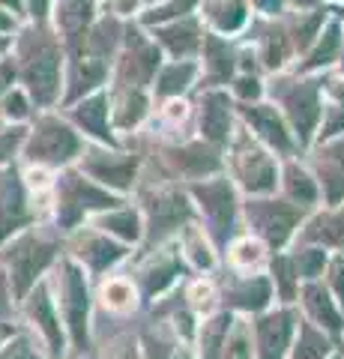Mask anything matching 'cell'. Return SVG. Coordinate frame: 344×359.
Returning <instances> with one entry per match:
<instances>
[{"instance_id":"6da1fadb","label":"cell","mask_w":344,"mask_h":359,"mask_svg":"<svg viewBox=\"0 0 344 359\" xmlns=\"http://www.w3.org/2000/svg\"><path fill=\"white\" fill-rule=\"evenodd\" d=\"M188 198L195 207V219L201 231L213 243L216 255H225L228 245L237 240L240 233V201H237V186L228 177H204L192 180L186 186Z\"/></svg>"},{"instance_id":"7a4b0ae2","label":"cell","mask_w":344,"mask_h":359,"mask_svg":"<svg viewBox=\"0 0 344 359\" xmlns=\"http://www.w3.org/2000/svg\"><path fill=\"white\" fill-rule=\"evenodd\" d=\"M312 210L296 207L287 198L273 195H249L246 204H240V216H246V224L266 252H284L296 237L299 224Z\"/></svg>"},{"instance_id":"3957f363","label":"cell","mask_w":344,"mask_h":359,"mask_svg":"<svg viewBox=\"0 0 344 359\" xmlns=\"http://www.w3.org/2000/svg\"><path fill=\"white\" fill-rule=\"evenodd\" d=\"M117 192L99 186L96 180H87L84 171H66L57 180V204H54V222L63 233H75L81 228V222L96 212L120 207Z\"/></svg>"},{"instance_id":"277c9868","label":"cell","mask_w":344,"mask_h":359,"mask_svg":"<svg viewBox=\"0 0 344 359\" xmlns=\"http://www.w3.org/2000/svg\"><path fill=\"white\" fill-rule=\"evenodd\" d=\"M54 264H57V287H60L66 339H69L72 353H87L90 351V302H93L87 269L72 255H63Z\"/></svg>"},{"instance_id":"5b68a950","label":"cell","mask_w":344,"mask_h":359,"mask_svg":"<svg viewBox=\"0 0 344 359\" xmlns=\"http://www.w3.org/2000/svg\"><path fill=\"white\" fill-rule=\"evenodd\" d=\"M60 255V243L48 240L42 233L25 231L13 237V243L4 252V264H6V282H9V294L13 299H25L27 290L42 278V273L57 261Z\"/></svg>"},{"instance_id":"8992f818","label":"cell","mask_w":344,"mask_h":359,"mask_svg":"<svg viewBox=\"0 0 344 359\" xmlns=\"http://www.w3.org/2000/svg\"><path fill=\"white\" fill-rule=\"evenodd\" d=\"M141 219H144V249H153L165 240L177 237L183 224L195 222V207L186 189H147L141 195Z\"/></svg>"},{"instance_id":"52a82bcc","label":"cell","mask_w":344,"mask_h":359,"mask_svg":"<svg viewBox=\"0 0 344 359\" xmlns=\"http://www.w3.org/2000/svg\"><path fill=\"white\" fill-rule=\"evenodd\" d=\"M186 257H183V249H180V240L171 237L153 249H144V261L138 264L135 269V285H138V294L144 302H153L159 299L165 290H171L177 278L188 276Z\"/></svg>"},{"instance_id":"ba28073f","label":"cell","mask_w":344,"mask_h":359,"mask_svg":"<svg viewBox=\"0 0 344 359\" xmlns=\"http://www.w3.org/2000/svg\"><path fill=\"white\" fill-rule=\"evenodd\" d=\"M231 165H234L237 186L246 195H275V189H279V162L254 141L240 138L234 144Z\"/></svg>"},{"instance_id":"9c48e42d","label":"cell","mask_w":344,"mask_h":359,"mask_svg":"<svg viewBox=\"0 0 344 359\" xmlns=\"http://www.w3.org/2000/svg\"><path fill=\"white\" fill-rule=\"evenodd\" d=\"M299 311L294 306H275L266 309L261 314H254V320L249 323L254 332V359H287L291 351L294 332H296Z\"/></svg>"},{"instance_id":"30bf717a","label":"cell","mask_w":344,"mask_h":359,"mask_svg":"<svg viewBox=\"0 0 344 359\" xmlns=\"http://www.w3.org/2000/svg\"><path fill=\"white\" fill-rule=\"evenodd\" d=\"M81 153V141L66 123L60 120H42L33 138L27 144V159L36 165H69Z\"/></svg>"},{"instance_id":"8fae6325","label":"cell","mask_w":344,"mask_h":359,"mask_svg":"<svg viewBox=\"0 0 344 359\" xmlns=\"http://www.w3.org/2000/svg\"><path fill=\"white\" fill-rule=\"evenodd\" d=\"M21 302H25L27 320L36 327V332L42 335V339H46L48 353L54 359H60L66 353V327H63V320H60L57 302H54V297H51V287L39 278V282L27 290V297L21 299Z\"/></svg>"},{"instance_id":"7c38bea8","label":"cell","mask_w":344,"mask_h":359,"mask_svg":"<svg viewBox=\"0 0 344 359\" xmlns=\"http://www.w3.org/2000/svg\"><path fill=\"white\" fill-rule=\"evenodd\" d=\"M273 282L263 273H231V278L221 287V309L234 314H261L273 306Z\"/></svg>"},{"instance_id":"4fadbf2b","label":"cell","mask_w":344,"mask_h":359,"mask_svg":"<svg viewBox=\"0 0 344 359\" xmlns=\"http://www.w3.org/2000/svg\"><path fill=\"white\" fill-rule=\"evenodd\" d=\"M72 257L78 261L93 278H99L108 269H114L120 261L129 257V245L120 243L114 237H108L105 231H81L78 237L72 240Z\"/></svg>"},{"instance_id":"5bb4252c","label":"cell","mask_w":344,"mask_h":359,"mask_svg":"<svg viewBox=\"0 0 344 359\" xmlns=\"http://www.w3.org/2000/svg\"><path fill=\"white\" fill-rule=\"evenodd\" d=\"M296 302L305 309V320H312L315 327H320L336 344H341L344 335V311L338 309V302L332 299L326 285L315 278V282H303L299 285Z\"/></svg>"},{"instance_id":"9a60e30c","label":"cell","mask_w":344,"mask_h":359,"mask_svg":"<svg viewBox=\"0 0 344 359\" xmlns=\"http://www.w3.org/2000/svg\"><path fill=\"white\" fill-rule=\"evenodd\" d=\"M33 222V212L27 207V189L21 183L15 168H6L0 174V243L15 237Z\"/></svg>"},{"instance_id":"2e32d148","label":"cell","mask_w":344,"mask_h":359,"mask_svg":"<svg viewBox=\"0 0 344 359\" xmlns=\"http://www.w3.org/2000/svg\"><path fill=\"white\" fill-rule=\"evenodd\" d=\"M282 102H284L287 120H291L299 144L305 147V144L312 141V135L317 132V123H320V87L315 81L294 84L282 96Z\"/></svg>"},{"instance_id":"e0dca14e","label":"cell","mask_w":344,"mask_h":359,"mask_svg":"<svg viewBox=\"0 0 344 359\" xmlns=\"http://www.w3.org/2000/svg\"><path fill=\"white\" fill-rule=\"evenodd\" d=\"M138 156H108V153H90L84 159V174L93 177L99 186L111 192H129L138 177Z\"/></svg>"},{"instance_id":"ac0fdd59","label":"cell","mask_w":344,"mask_h":359,"mask_svg":"<svg viewBox=\"0 0 344 359\" xmlns=\"http://www.w3.org/2000/svg\"><path fill=\"white\" fill-rule=\"evenodd\" d=\"M299 243H312V245H324L332 252H344V204L326 207L324 212L305 216V222L296 231Z\"/></svg>"},{"instance_id":"d6986e66","label":"cell","mask_w":344,"mask_h":359,"mask_svg":"<svg viewBox=\"0 0 344 359\" xmlns=\"http://www.w3.org/2000/svg\"><path fill=\"white\" fill-rule=\"evenodd\" d=\"M315 180L326 207L344 204V141H326L315 159Z\"/></svg>"},{"instance_id":"ffe728a7","label":"cell","mask_w":344,"mask_h":359,"mask_svg":"<svg viewBox=\"0 0 344 359\" xmlns=\"http://www.w3.org/2000/svg\"><path fill=\"white\" fill-rule=\"evenodd\" d=\"M168 165L186 180H204V177L221 174L219 150L213 147V144H204V141H195V144H186V147L168 150Z\"/></svg>"},{"instance_id":"44dd1931","label":"cell","mask_w":344,"mask_h":359,"mask_svg":"<svg viewBox=\"0 0 344 359\" xmlns=\"http://www.w3.org/2000/svg\"><path fill=\"white\" fill-rule=\"evenodd\" d=\"M240 114L254 132H258V138L266 144V147H273L275 153H284V156L294 153V138H291V132H287L284 120L275 114V108H270V105H249L246 102L240 108Z\"/></svg>"},{"instance_id":"7402d4cb","label":"cell","mask_w":344,"mask_h":359,"mask_svg":"<svg viewBox=\"0 0 344 359\" xmlns=\"http://www.w3.org/2000/svg\"><path fill=\"white\" fill-rule=\"evenodd\" d=\"M237 314L228 311V309H219L213 314H207V318L198 323L195 330V359H221V347H225V339L231 332V323H234Z\"/></svg>"},{"instance_id":"603a6c76","label":"cell","mask_w":344,"mask_h":359,"mask_svg":"<svg viewBox=\"0 0 344 359\" xmlns=\"http://www.w3.org/2000/svg\"><path fill=\"white\" fill-rule=\"evenodd\" d=\"M25 81H27L30 93H33V99H36L39 105L54 102V96H57V87H60V63H57V54H54V51H39L36 57L27 63Z\"/></svg>"},{"instance_id":"cb8c5ba5","label":"cell","mask_w":344,"mask_h":359,"mask_svg":"<svg viewBox=\"0 0 344 359\" xmlns=\"http://www.w3.org/2000/svg\"><path fill=\"white\" fill-rule=\"evenodd\" d=\"M93 228L105 231L108 237H114L126 245H135L144 240V219H141V210L138 207H114V210H105V212H96V222Z\"/></svg>"},{"instance_id":"d4e9b609","label":"cell","mask_w":344,"mask_h":359,"mask_svg":"<svg viewBox=\"0 0 344 359\" xmlns=\"http://www.w3.org/2000/svg\"><path fill=\"white\" fill-rule=\"evenodd\" d=\"M201 132L204 141L213 144V147H221L228 144L231 135V102L221 90H209V93L201 99Z\"/></svg>"},{"instance_id":"484cf974","label":"cell","mask_w":344,"mask_h":359,"mask_svg":"<svg viewBox=\"0 0 344 359\" xmlns=\"http://www.w3.org/2000/svg\"><path fill=\"white\" fill-rule=\"evenodd\" d=\"M279 186H282V198H287L291 204L296 207H305V210H315L317 201H320V186L315 174H308L303 165L296 162H287L282 171H279Z\"/></svg>"},{"instance_id":"4316f807","label":"cell","mask_w":344,"mask_h":359,"mask_svg":"<svg viewBox=\"0 0 344 359\" xmlns=\"http://www.w3.org/2000/svg\"><path fill=\"white\" fill-rule=\"evenodd\" d=\"M177 240H180V249H183V257L188 269H198V273H209V269H216V249L209 237L201 231V224L188 222L183 224L180 231H177Z\"/></svg>"},{"instance_id":"83f0119b","label":"cell","mask_w":344,"mask_h":359,"mask_svg":"<svg viewBox=\"0 0 344 359\" xmlns=\"http://www.w3.org/2000/svg\"><path fill=\"white\" fill-rule=\"evenodd\" d=\"M332 353H336V341H332L320 327H315L312 320L299 318L287 356L291 359H329Z\"/></svg>"},{"instance_id":"f1b7e54d","label":"cell","mask_w":344,"mask_h":359,"mask_svg":"<svg viewBox=\"0 0 344 359\" xmlns=\"http://www.w3.org/2000/svg\"><path fill=\"white\" fill-rule=\"evenodd\" d=\"M72 117L84 132H90L96 141L108 144V147H117L114 135L108 129V96L96 93L93 99H84V102L72 111Z\"/></svg>"},{"instance_id":"f546056e","label":"cell","mask_w":344,"mask_h":359,"mask_svg":"<svg viewBox=\"0 0 344 359\" xmlns=\"http://www.w3.org/2000/svg\"><path fill=\"white\" fill-rule=\"evenodd\" d=\"M270 282H273V290L279 297L282 306H296V294H299V276L291 264V255L284 252H273L270 255Z\"/></svg>"},{"instance_id":"4dcf8cb0","label":"cell","mask_w":344,"mask_h":359,"mask_svg":"<svg viewBox=\"0 0 344 359\" xmlns=\"http://www.w3.org/2000/svg\"><path fill=\"white\" fill-rule=\"evenodd\" d=\"M329 261V249L324 245H312V243H299L291 252V264L296 269L299 282H315V278L324 276V266Z\"/></svg>"},{"instance_id":"1f68e13d","label":"cell","mask_w":344,"mask_h":359,"mask_svg":"<svg viewBox=\"0 0 344 359\" xmlns=\"http://www.w3.org/2000/svg\"><path fill=\"white\" fill-rule=\"evenodd\" d=\"M329 96H332V102L326 108V114H324V126H320V141H332L336 135L344 132V84L338 81H332L329 84Z\"/></svg>"},{"instance_id":"d6a6232c","label":"cell","mask_w":344,"mask_h":359,"mask_svg":"<svg viewBox=\"0 0 344 359\" xmlns=\"http://www.w3.org/2000/svg\"><path fill=\"white\" fill-rule=\"evenodd\" d=\"M221 359H254V347H252V327L246 320L231 323V332L221 347Z\"/></svg>"},{"instance_id":"836d02e7","label":"cell","mask_w":344,"mask_h":359,"mask_svg":"<svg viewBox=\"0 0 344 359\" xmlns=\"http://www.w3.org/2000/svg\"><path fill=\"white\" fill-rule=\"evenodd\" d=\"M159 39H162V45L168 48L174 57H186V54H192L195 48H198V30H195V25H174V27H165L162 33H159Z\"/></svg>"},{"instance_id":"e575fe53","label":"cell","mask_w":344,"mask_h":359,"mask_svg":"<svg viewBox=\"0 0 344 359\" xmlns=\"http://www.w3.org/2000/svg\"><path fill=\"white\" fill-rule=\"evenodd\" d=\"M195 78V63H171L159 72V93L162 96H180L183 90L192 84Z\"/></svg>"},{"instance_id":"d590c367","label":"cell","mask_w":344,"mask_h":359,"mask_svg":"<svg viewBox=\"0 0 344 359\" xmlns=\"http://www.w3.org/2000/svg\"><path fill=\"white\" fill-rule=\"evenodd\" d=\"M204 48H207V69H209V75H213L216 81H228L231 69H234V54H231V48L216 36H209Z\"/></svg>"},{"instance_id":"8d00e7d4","label":"cell","mask_w":344,"mask_h":359,"mask_svg":"<svg viewBox=\"0 0 344 359\" xmlns=\"http://www.w3.org/2000/svg\"><path fill=\"white\" fill-rule=\"evenodd\" d=\"M144 114H147V96L141 93V87H132L123 105H120L117 111V126L120 129H129V126H138V123L144 120Z\"/></svg>"},{"instance_id":"74e56055","label":"cell","mask_w":344,"mask_h":359,"mask_svg":"<svg viewBox=\"0 0 344 359\" xmlns=\"http://www.w3.org/2000/svg\"><path fill=\"white\" fill-rule=\"evenodd\" d=\"M324 276H326V290L332 294V299L338 302V309L344 311V252L329 255Z\"/></svg>"},{"instance_id":"f35d334b","label":"cell","mask_w":344,"mask_h":359,"mask_svg":"<svg viewBox=\"0 0 344 359\" xmlns=\"http://www.w3.org/2000/svg\"><path fill=\"white\" fill-rule=\"evenodd\" d=\"M0 359H46V356L36 353V347H33L27 332H13L0 344Z\"/></svg>"},{"instance_id":"ab89813d","label":"cell","mask_w":344,"mask_h":359,"mask_svg":"<svg viewBox=\"0 0 344 359\" xmlns=\"http://www.w3.org/2000/svg\"><path fill=\"white\" fill-rule=\"evenodd\" d=\"M338 27H329L326 30V36L320 39V45L317 48L308 54V60H305V69H317V66H326V63H332L336 60V54H338Z\"/></svg>"},{"instance_id":"60d3db41","label":"cell","mask_w":344,"mask_h":359,"mask_svg":"<svg viewBox=\"0 0 344 359\" xmlns=\"http://www.w3.org/2000/svg\"><path fill=\"white\" fill-rule=\"evenodd\" d=\"M213 21H216V27H219V30H225V33L237 30L242 21H246V4H242V0H228V4L216 6Z\"/></svg>"},{"instance_id":"b9f144b4","label":"cell","mask_w":344,"mask_h":359,"mask_svg":"<svg viewBox=\"0 0 344 359\" xmlns=\"http://www.w3.org/2000/svg\"><path fill=\"white\" fill-rule=\"evenodd\" d=\"M102 75H105L102 63H84V66H78V72H75V87H72L69 96L75 99V96L87 93V90H93L99 81H102Z\"/></svg>"},{"instance_id":"7bdbcfd3","label":"cell","mask_w":344,"mask_h":359,"mask_svg":"<svg viewBox=\"0 0 344 359\" xmlns=\"http://www.w3.org/2000/svg\"><path fill=\"white\" fill-rule=\"evenodd\" d=\"M105 297V306L108 309H129L132 306V297H135V290H132L129 282H108V287L102 290Z\"/></svg>"},{"instance_id":"ee69618b","label":"cell","mask_w":344,"mask_h":359,"mask_svg":"<svg viewBox=\"0 0 344 359\" xmlns=\"http://www.w3.org/2000/svg\"><path fill=\"white\" fill-rule=\"evenodd\" d=\"M87 15H90V0H75V4L66 6V13L60 15V21H63L66 30H81Z\"/></svg>"},{"instance_id":"f6af8a7d","label":"cell","mask_w":344,"mask_h":359,"mask_svg":"<svg viewBox=\"0 0 344 359\" xmlns=\"http://www.w3.org/2000/svg\"><path fill=\"white\" fill-rule=\"evenodd\" d=\"M188 309L192 311H209L213 309V285H204V282H195L192 287H188Z\"/></svg>"},{"instance_id":"bcb514c9","label":"cell","mask_w":344,"mask_h":359,"mask_svg":"<svg viewBox=\"0 0 344 359\" xmlns=\"http://www.w3.org/2000/svg\"><path fill=\"white\" fill-rule=\"evenodd\" d=\"M192 6H195V0H174V4H168V6H159V9H153V13L147 15V21L153 25V21H165V18L183 15L186 9H192Z\"/></svg>"},{"instance_id":"7dc6e473","label":"cell","mask_w":344,"mask_h":359,"mask_svg":"<svg viewBox=\"0 0 344 359\" xmlns=\"http://www.w3.org/2000/svg\"><path fill=\"white\" fill-rule=\"evenodd\" d=\"M25 141V129H9L0 135V162H9L13 153L18 150V144Z\"/></svg>"},{"instance_id":"c3c4849f","label":"cell","mask_w":344,"mask_h":359,"mask_svg":"<svg viewBox=\"0 0 344 359\" xmlns=\"http://www.w3.org/2000/svg\"><path fill=\"white\" fill-rule=\"evenodd\" d=\"M237 93H240L242 102L261 99V84H258V78H240V81H237Z\"/></svg>"},{"instance_id":"681fc988","label":"cell","mask_w":344,"mask_h":359,"mask_svg":"<svg viewBox=\"0 0 344 359\" xmlns=\"http://www.w3.org/2000/svg\"><path fill=\"white\" fill-rule=\"evenodd\" d=\"M320 21H324V15H312L303 27H299V36H296V39H299V48H305V45L315 39V33H317V27H320Z\"/></svg>"},{"instance_id":"f907efd6","label":"cell","mask_w":344,"mask_h":359,"mask_svg":"<svg viewBox=\"0 0 344 359\" xmlns=\"http://www.w3.org/2000/svg\"><path fill=\"white\" fill-rule=\"evenodd\" d=\"M6 114L9 117H25L27 114V102H25V96L21 93H13L6 99Z\"/></svg>"},{"instance_id":"816d5d0a","label":"cell","mask_w":344,"mask_h":359,"mask_svg":"<svg viewBox=\"0 0 344 359\" xmlns=\"http://www.w3.org/2000/svg\"><path fill=\"white\" fill-rule=\"evenodd\" d=\"M13 294H9V282H6V273H0V314H6L9 306H13Z\"/></svg>"},{"instance_id":"f5cc1de1","label":"cell","mask_w":344,"mask_h":359,"mask_svg":"<svg viewBox=\"0 0 344 359\" xmlns=\"http://www.w3.org/2000/svg\"><path fill=\"white\" fill-rule=\"evenodd\" d=\"M13 75H15V69H13V63H0V93L13 84Z\"/></svg>"},{"instance_id":"db71d44e","label":"cell","mask_w":344,"mask_h":359,"mask_svg":"<svg viewBox=\"0 0 344 359\" xmlns=\"http://www.w3.org/2000/svg\"><path fill=\"white\" fill-rule=\"evenodd\" d=\"M114 359H141V353H138L135 344H129V347H123V351H120Z\"/></svg>"},{"instance_id":"11a10c76","label":"cell","mask_w":344,"mask_h":359,"mask_svg":"<svg viewBox=\"0 0 344 359\" xmlns=\"http://www.w3.org/2000/svg\"><path fill=\"white\" fill-rule=\"evenodd\" d=\"M9 27V18L6 15H0V30H6Z\"/></svg>"},{"instance_id":"9f6ffc18","label":"cell","mask_w":344,"mask_h":359,"mask_svg":"<svg viewBox=\"0 0 344 359\" xmlns=\"http://www.w3.org/2000/svg\"><path fill=\"white\" fill-rule=\"evenodd\" d=\"M4 48H6V42H4V39H0V51H4Z\"/></svg>"},{"instance_id":"6f0895ef","label":"cell","mask_w":344,"mask_h":359,"mask_svg":"<svg viewBox=\"0 0 344 359\" xmlns=\"http://www.w3.org/2000/svg\"><path fill=\"white\" fill-rule=\"evenodd\" d=\"M6 4H13V6H18V0H6Z\"/></svg>"}]
</instances>
